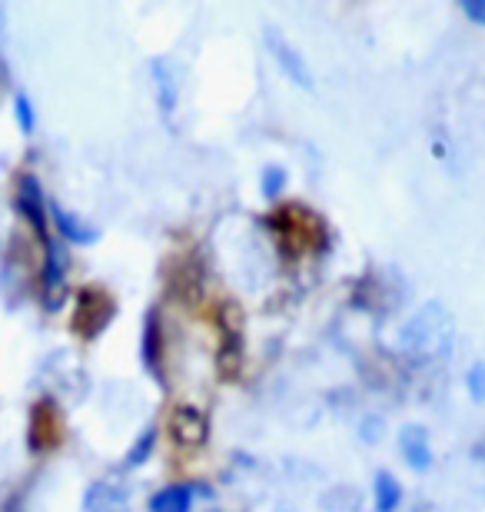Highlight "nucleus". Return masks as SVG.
Wrapping results in <instances>:
<instances>
[{"label":"nucleus","mask_w":485,"mask_h":512,"mask_svg":"<svg viewBox=\"0 0 485 512\" xmlns=\"http://www.w3.org/2000/svg\"><path fill=\"white\" fill-rule=\"evenodd\" d=\"M456 340V320L442 303H426L399 330V350L412 360H442Z\"/></svg>","instance_id":"nucleus-1"},{"label":"nucleus","mask_w":485,"mask_h":512,"mask_svg":"<svg viewBox=\"0 0 485 512\" xmlns=\"http://www.w3.org/2000/svg\"><path fill=\"white\" fill-rule=\"evenodd\" d=\"M270 223L280 230V240H283V250L296 256V253H306V250H323L326 247V233H323V223L313 210L306 207H283L276 210Z\"/></svg>","instance_id":"nucleus-2"},{"label":"nucleus","mask_w":485,"mask_h":512,"mask_svg":"<svg viewBox=\"0 0 485 512\" xmlns=\"http://www.w3.org/2000/svg\"><path fill=\"white\" fill-rule=\"evenodd\" d=\"M113 313H117V300L103 286H84L77 293V306H74V333L80 340H97L110 326Z\"/></svg>","instance_id":"nucleus-3"},{"label":"nucleus","mask_w":485,"mask_h":512,"mask_svg":"<svg viewBox=\"0 0 485 512\" xmlns=\"http://www.w3.org/2000/svg\"><path fill=\"white\" fill-rule=\"evenodd\" d=\"M64 439V416H60L57 403L50 399H37L30 409V426H27V443L34 453H47Z\"/></svg>","instance_id":"nucleus-4"},{"label":"nucleus","mask_w":485,"mask_h":512,"mask_svg":"<svg viewBox=\"0 0 485 512\" xmlns=\"http://www.w3.org/2000/svg\"><path fill=\"white\" fill-rule=\"evenodd\" d=\"M263 37H266V47H270V54L276 60V67H280L283 74H286V80H293V84L303 87V90H313V74H309L303 54H299V50L290 44V40L283 37V30L266 27Z\"/></svg>","instance_id":"nucleus-5"},{"label":"nucleus","mask_w":485,"mask_h":512,"mask_svg":"<svg viewBox=\"0 0 485 512\" xmlns=\"http://www.w3.org/2000/svg\"><path fill=\"white\" fill-rule=\"evenodd\" d=\"M17 207H20V213L30 220V227L37 230V237H40V243H44V250L50 247V233H47V207H44V193H40V183L30 177H20V183H17Z\"/></svg>","instance_id":"nucleus-6"},{"label":"nucleus","mask_w":485,"mask_h":512,"mask_svg":"<svg viewBox=\"0 0 485 512\" xmlns=\"http://www.w3.org/2000/svg\"><path fill=\"white\" fill-rule=\"evenodd\" d=\"M170 433L180 446L196 449L206 443V436H210V419H206L196 406H177L170 413Z\"/></svg>","instance_id":"nucleus-7"},{"label":"nucleus","mask_w":485,"mask_h":512,"mask_svg":"<svg viewBox=\"0 0 485 512\" xmlns=\"http://www.w3.org/2000/svg\"><path fill=\"white\" fill-rule=\"evenodd\" d=\"M84 512H130V496L127 489L113 479H100L87 489L84 496Z\"/></svg>","instance_id":"nucleus-8"},{"label":"nucleus","mask_w":485,"mask_h":512,"mask_svg":"<svg viewBox=\"0 0 485 512\" xmlns=\"http://www.w3.org/2000/svg\"><path fill=\"white\" fill-rule=\"evenodd\" d=\"M399 446H402V459L409 463V469L416 473H426L432 466V446H429V433L419 423L406 426L399 433Z\"/></svg>","instance_id":"nucleus-9"},{"label":"nucleus","mask_w":485,"mask_h":512,"mask_svg":"<svg viewBox=\"0 0 485 512\" xmlns=\"http://www.w3.org/2000/svg\"><path fill=\"white\" fill-rule=\"evenodd\" d=\"M163 333H160V313L157 310H147L143 316V343H140V356H143V366L160 376V353H163Z\"/></svg>","instance_id":"nucleus-10"},{"label":"nucleus","mask_w":485,"mask_h":512,"mask_svg":"<svg viewBox=\"0 0 485 512\" xmlns=\"http://www.w3.org/2000/svg\"><path fill=\"white\" fill-rule=\"evenodd\" d=\"M193 509V486L190 483H170L160 493L150 496V512H190Z\"/></svg>","instance_id":"nucleus-11"},{"label":"nucleus","mask_w":485,"mask_h":512,"mask_svg":"<svg viewBox=\"0 0 485 512\" xmlns=\"http://www.w3.org/2000/svg\"><path fill=\"white\" fill-rule=\"evenodd\" d=\"M216 370H220V376H226V380H236L243 370V336L240 330H230V336L223 340L220 346V356H216Z\"/></svg>","instance_id":"nucleus-12"},{"label":"nucleus","mask_w":485,"mask_h":512,"mask_svg":"<svg viewBox=\"0 0 485 512\" xmlns=\"http://www.w3.org/2000/svg\"><path fill=\"white\" fill-rule=\"evenodd\" d=\"M153 74H157V97L163 114H173L177 107V80H173V67L167 60H153Z\"/></svg>","instance_id":"nucleus-13"},{"label":"nucleus","mask_w":485,"mask_h":512,"mask_svg":"<svg viewBox=\"0 0 485 512\" xmlns=\"http://www.w3.org/2000/svg\"><path fill=\"white\" fill-rule=\"evenodd\" d=\"M402 503V486L392 473L376 476V512H396Z\"/></svg>","instance_id":"nucleus-14"},{"label":"nucleus","mask_w":485,"mask_h":512,"mask_svg":"<svg viewBox=\"0 0 485 512\" xmlns=\"http://www.w3.org/2000/svg\"><path fill=\"white\" fill-rule=\"evenodd\" d=\"M54 220H57V227L67 240H74V243H94L97 240V230H90L87 223H80L74 213L54 207Z\"/></svg>","instance_id":"nucleus-15"},{"label":"nucleus","mask_w":485,"mask_h":512,"mask_svg":"<svg viewBox=\"0 0 485 512\" xmlns=\"http://www.w3.org/2000/svg\"><path fill=\"white\" fill-rule=\"evenodd\" d=\"M283 187H286V170L283 167H266L263 170V197L266 200H276L283 193Z\"/></svg>","instance_id":"nucleus-16"},{"label":"nucleus","mask_w":485,"mask_h":512,"mask_svg":"<svg viewBox=\"0 0 485 512\" xmlns=\"http://www.w3.org/2000/svg\"><path fill=\"white\" fill-rule=\"evenodd\" d=\"M153 443H157V429H147V433H143L140 439H137V446L130 449V456H127V466H140L143 459L150 456V449H153Z\"/></svg>","instance_id":"nucleus-17"},{"label":"nucleus","mask_w":485,"mask_h":512,"mask_svg":"<svg viewBox=\"0 0 485 512\" xmlns=\"http://www.w3.org/2000/svg\"><path fill=\"white\" fill-rule=\"evenodd\" d=\"M466 386L476 403H485V363H472V370L466 373Z\"/></svg>","instance_id":"nucleus-18"},{"label":"nucleus","mask_w":485,"mask_h":512,"mask_svg":"<svg viewBox=\"0 0 485 512\" xmlns=\"http://www.w3.org/2000/svg\"><path fill=\"white\" fill-rule=\"evenodd\" d=\"M359 436H363L366 443H379V436H383V419H379V416H366L363 426H359Z\"/></svg>","instance_id":"nucleus-19"},{"label":"nucleus","mask_w":485,"mask_h":512,"mask_svg":"<svg viewBox=\"0 0 485 512\" xmlns=\"http://www.w3.org/2000/svg\"><path fill=\"white\" fill-rule=\"evenodd\" d=\"M462 10H466V17L472 24L485 27V0H462Z\"/></svg>","instance_id":"nucleus-20"},{"label":"nucleus","mask_w":485,"mask_h":512,"mask_svg":"<svg viewBox=\"0 0 485 512\" xmlns=\"http://www.w3.org/2000/svg\"><path fill=\"white\" fill-rule=\"evenodd\" d=\"M17 114H20V124H24V130L34 127V117H30V104L24 97H17Z\"/></svg>","instance_id":"nucleus-21"},{"label":"nucleus","mask_w":485,"mask_h":512,"mask_svg":"<svg viewBox=\"0 0 485 512\" xmlns=\"http://www.w3.org/2000/svg\"><path fill=\"white\" fill-rule=\"evenodd\" d=\"M283 512H290V509H283Z\"/></svg>","instance_id":"nucleus-22"}]
</instances>
